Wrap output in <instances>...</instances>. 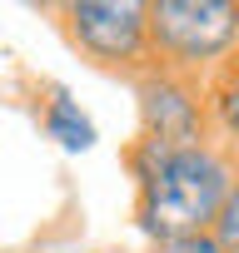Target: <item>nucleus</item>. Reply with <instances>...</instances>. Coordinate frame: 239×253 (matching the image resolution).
Wrapping results in <instances>:
<instances>
[{
    "label": "nucleus",
    "instance_id": "f257e3e1",
    "mask_svg": "<svg viewBox=\"0 0 239 253\" xmlns=\"http://www.w3.org/2000/svg\"><path fill=\"white\" fill-rule=\"evenodd\" d=\"M120 164L135 179V228L150 243L214 233L239 179V159L214 139L189 149H160L150 139H130L120 149Z\"/></svg>",
    "mask_w": 239,
    "mask_h": 253
},
{
    "label": "nucleus",
    "instance_id": "f03ea898",
    "mask_svg": "<svg viewBox=\"0 0 239 253\" xmlns=\"http://www.w3.org/2000/svg\"><path fill=\"white\" fill-rule=\"evenodd\" d=\"M55 30L65 35V45L100 75L125 80L130 89L140 80H150L155 65V45H150V5L145 0H65L50 5Z\"/></svg>",
    "mask_w": 239,
    "mask_h": 253
},
{
    "label": "nucleus",
    "instance_id": "0eeeda50",
    "mask_svg": "<svg viewBox=\"0 0 239 253\" xmlns=\"http://www.w3.org/2000/svg\"><path fill=\"white\" fill-rule=\"evenodd\" d=\"M150 253H229L214 233H189V238H170V243H150Z\"/></svg>",
    "mask_w": 239,
    "mask_h": 253
},
{
    "label": "nucleus",
    "instance_id": "7ed1b4c3",
    "mask_svg": "<svg viewBox=\"0 0 239 253\" xmlns=\"http://www.w3.org/2000/svg\"><path fill=\"white\" fill-rule=\"evenodd\" d=\"M155 65L184 80H209L239 50V0H150Z\"/></svg>",
    "mask_w": 239,
    "mask_h": 253
},
{
    "label": "nucleus",
    "instance_id": "6e6552de",
    "mask_svg": "<svg viewBox=\"0 0 239 253\" xmlns=\"http://www.w3.org/2000/svg\"><path fill=\"white\" fill-rule=\"evenodd\" d=\"M214 238H219L229 253H239V179H234V194H229V204H224V213H219V223H214Z\"/></svg>",
    "mask_w": 239,
    "mask_h": 253
},
{
    "label": "nucleus",
    "instance_id": "423d86ee",
    "mask_svg": "<svg viewBox=\"0 0 239 253\" xmlns=\"http://www.w3.org/2000/svg\"><path fill=\"white\" fill-rule=\"evenodd\" d=\"M40 124H45V134L60 139L65 149H90L95 144V124L80 114V104L65 94V89H50L45 109H40Z\"/></svg>",
    "mask_w": 239,
    "mask_h": 253
},
{
    "label": "nucleus",
    "instance_id": "20e7f679",
    "mask_svg": "<svg viewBox=\"0 0 239 253\" xmlns=\"http://www.w3.org/2000/svg\"><path fill=\"white\" fill-rule=\"evenodd\" d=\"M135 139H150L160 149H189V144H209V99H204V80H184L170 70H155L150 80L135 84Z\"/></svg>",
    "mask_w": 239,
    "mask_h": 253
},
{
    "label": "nucleus",
    "instance_id": "39448f33",
    "mask_svg": "<svg viewBox=\"0 0 239 253\" xmlns=\"http://www.w3.org/2000/svg\"><path fill=\"white\" fill-rule=\"evenodd\" d=\"M204 99H209V129L214 144H224L239 159V50L204 80Z\"/></svg>",
    "mask_w": 239,
    "mask_h": 253
}]
</instances>
